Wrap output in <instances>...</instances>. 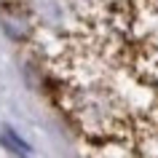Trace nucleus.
<instances>
[{
	"label": "nucleus",
	"mask_w": 158,
	"mask_h": 158,
	"mask_svg": "<svg viewBox=\"0 0 158 158\" xmlns=\"http://www.w3.org/2000/svg\"><path fill=\"white\" fill-rule=\"evenodd\" d=\"M3 145H6L8 150H19V153H27V145H24L22 139H19V137H16L14 131H8V129L3 131Z\"/></svg>",
	"instance_id": "obj_1"
}]
</instances>
